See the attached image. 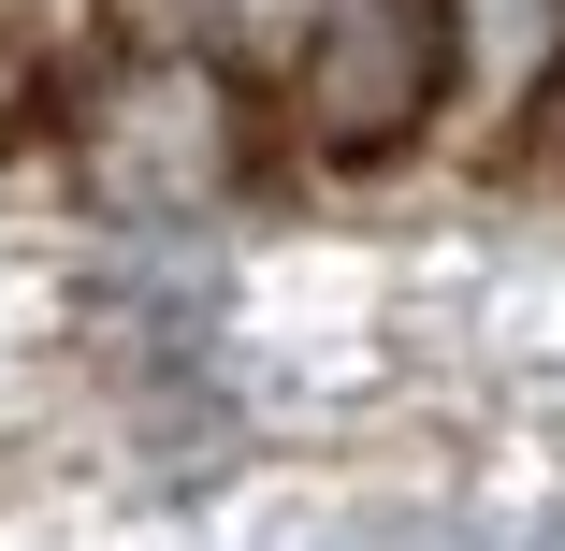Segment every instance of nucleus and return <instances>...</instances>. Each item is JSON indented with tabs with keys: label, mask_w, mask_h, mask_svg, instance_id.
<instances>
[{
	"label": "nucleus",
	"mask_w": 565,
	"mask_h": 551,
	"mask_svg": "<svg viewBox=\"0 0 565 551\" xmlns=\"http://www.w3.org/2000/svg\"><path fill=\"white\" fill-rule=\"evenodd\" d=\"M465 87V0H319L290 44V131L319 160H406Z\"/></svg>",
	"instance_id": "nucleus-1"
},
{
	"label": "nucleus",
	"mask_w": 565,
	"mask_h": 551,
	"mask_svg": "<svg viewBox=\"0 0 565 551\" xmlns=\"http://www.w3.org/2000/svg\"><path fill=\"white\" fill-rule=\"evenodd\" d=\"M73 160H87V189L117 218H203V203L247 189V102H233V73L203 44H146V59H117L87 87Z\"/></svg>",
	"instance_id": "nucleus-2"
},
{
	"label": "nucleus",
	"mask_w": 565,
	"mask_h": 551,
	"mask_svg": "<svg viewBox=\"0 0 565 551\" xmlns=\"http://www.w3.org/2000/svg\"><path fill=\"white\" fill-rule=\"evenodd\" d=\"M146 15H160V30L189 44V30H233V15H247V0H146Z\"/></svg>",
	"instance_id": "nucleus-3"
},
{
	"label": "nucleus",
	"mask_w": 565,
	"mask_h": 551,
	"mask_svg": "<svg viewBox=\"0 0 565 551\" xmlns=\"http://www.w3.org/2000/svg\"><path fill=\"white\" fill-rule=\"evenodd\" d=\"M551 146H565V59H551Z\"/></svg>",
	"instance_id": "nucleus-4"
},
{
	"label": "nucleus",
	"mask_w": 565,
	"mask_h": 551,
	"mask_svg": "<svg viewBox=\"0 0 565 551\" xmlns=\"http://www.w3.org/2000/svg\"><path fill=\"white\" fill-rule=\"evenodd\" d=\"M0 102H15V44H0Z\"/></svg>",
	"instance_id": "nucleus-5"
}]
</instances>
